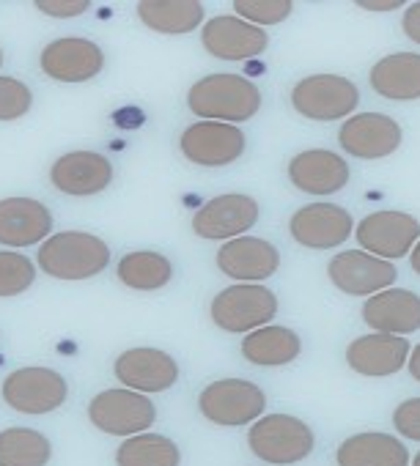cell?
Masks as SVG:
<instances>
[{"label":"cell","instance_id":"obj_1","mask_svg":"<svg viewBox=\"0 0 420 466\" xmlns=\"http://www.w3.org/2000/svg\"><path fill=\"white\" fill-rule=\"evenodd\" d=\"M187 107L192 116H200V121L242 124L261 110V91L245 75L218 72L192 83Z\"/></svg>","mask_w":420,"mask_h":466},{"label":"cell","instance_id":"obj_2","mask_svg":"<svg viewBox=\"0 0 420 466\" xmlns=\"http://www.w3.org/2000/svg\"><path fill=\"white\" fill-rule=\"evenodd\" d=\"M39 269L56 280H88L110 267V248L86 230H64L39 248Z\"/></svg>","mask_w":420,"mask_h":466},{"label":"cell","instance_id":"obj_3","mask_svg":"<svg viewBox=\"0 0 420 466\" xmlns=\"http://www.w3.org/2000/svg\"><path fill=\"white\" fill-rule=\"evenodd\" d=\"M248 447L256 458L270 466H292L305 461L313 447L316 436L308 422L294 414H264L248 431Z\"/></svg>","mask_w":420,"mask_h":466},{"label":"cell","instance_id":"obj_4","mask_svg":"<svg viewBox=\"0 0 420 466\" xmlns=\"http://www.w3.org/2000/svg\"><path fill=\"white\" fill-rule=\"evenodd\" d=\"M215 327L231 335H251L278 316V297L261 283H237L223 289L209 305Z\"/></svg>","mask_w":420,"mask_h":466},{"label":"cell","instance_id":"obj_5","mask_svg":"<svg viewBox=\"0 0 420 466\" xmlns=\"http://www.w3.org/2000/svg\"><path fill=\"white\" fill-rule=\"evenodd\" d=\"M267 392L248 379H218L198 395V411L215 425L240 428L264 417Z\"/></svg>","mask_w":420,"mask_h":466},{"label":"cell","instance_id":"obj_6","mask_svg":"<svg viewBox=\"0 0 420 466\" xmlns=\"http://www.w3.org/2000/svg\"><path fill=\"white\" fill-rule=\"evenodd\" d=\"M360 105V88L341 75L319 72L302 77L292 88V107L311 121H338L354 116Z\"/></svg>","mask_w":420,"mask_h":466},{"label":"cell","instance_id":"obj_7","mask_svg":"<svg viewBox=\"0 0 420 466\" xmlns=\"http://www.w3.org/2000/svg\"><path fill=\"white\" fill-rule=\"evenodd\" d=\"M88 420L94 428L110 436H138L157 422V406L149 395L135 390H105L91 398Z\"/></svg>","mask_w":420,"mask_h":466},{"label":"cell","instance_id":"obj_8","mask_svg":"<svg viewBox=\"0 0 420 466\" xmlns=\"http://www.w3.org/2000/svg\"><path fill=\"white\" fill-rule=\"evenodd\" d=\"M354 239L360 250L384 261H395L409 256L420 242V219L395 208L374 211L354 225Z\"/></svg>","mask_w":420,"mask_h":466},{"label":"cell","instance_id":"obj_9","mask_svg":"<svg viewBox=\"0 0 420 466\" xmlns=\"http://www.w3.org/2000/svg\"><path fill=\"white\" fill-rule=\"evenodd\" d=\"M259 200L242 192H226L212 200H206L195 217H192V230L195 237L206 242H231L240 239L259 222Z\"/></svg>","mask_w":420,"mask_h":466},{"label":"cell","instance_id":"obj_10","mask_svg":"<svg viewBox=\"0 0 420 466\" xmlns=\"http://www.w3.org/2000/svg\"><path fill=\"white\" fill-rule=\"evenodd\" d=\"M69 398V384L58 370L50 368H20L4 381V400L20 414H50Z\"/></svg>","mask_w":420,"mask_h":466},{"label":"cell","instance_id":"obj_11","mask_svg":"<svg viewBox=\"0 0 420 466\" xmlns=\"http://www.w3.org/2000/svg\"><path fill=\"white\" fill-rule=\"evenodd\" d=\"M245 146H248L245 132L237 124H223V121H195L179 137V148L184 159L200 167L231 165L245 154Z\"/></svg>","mask_w":420,"mask_h":466},{"label":"cell","instance_id":"obj_12","mask_svg":"<svg viewBox=\"0 0 420 466\" xmlns=\"http://www.w3.org/2000/svg\"><path fill=\"white\" fill-rule=\"evenodd\" d=\"M289 233L300 248L333 250V248H341L354 233V219L338 203H327V200L308 203L292 214Z\"/></svg>","mask_w":420,"mask_h":466},{"label":"cell","instance_id":"obj_13","mask_svg":"<svg viewBox=\"0 0 420 466\" xmlns=\"http://www.w3.org/2000/svg\"><path fill=\"white\" fill-rule=\"evenodd\" d=\"M404 132L395 118L384 113H354L338 129L341 148L354 159H384L398 151Z\"/></svg>","mask_w":420,"mask_h":466},{"label":"cell","instance_id":"obj_14","mask_svg":"<svg viewBox=\"0 0 420 466\" xmlns=\"http://www.w3.org/2000/svg\"><path fill=\"white\" fill-rule=\"evenodd\" d=\"M200 45L209 56L220 61H251L270 47V36L264 28L245 23L237 15H220L203 23Z\"/></svg>","mask_w":420,"mask_h":466},{"label":"cell","instance_id":"obj_15","mask_svg":"<svg viewBox=\"0 0 420 466\" xmlns=\"http://www.w3.org/2000/svg\"><path fill=\"white\" fill-rule=\"evenodd\" d=\"M330 283L349 297H374L395 283V267L365 250H343L327 264Z\"/></svg>","mask_w":420,"mask_h":466},{"label":"cell","instance_id":"obj_16","mask_svg":"<svg viewBox=\"0 0 420 466\" xmlns=\"http://www.w3.org/2000/svg\"><path fill=\"white\" fill-rule=\"evenodd\" d=\"M113 370H116V379L127 390H135L143 395L165 392L179 381V362L168 351L151 349V346L127 349L124 354H118Z\"/></svg>","mask_w":420,"mask_h":466},{"label":"cell","instance_id":"obj_17","mask_svg":"<svg viewBox=\"0 0 420 466\" xmlns=\"http://www.w3.org/2000/svg\"><path fill=\"white\" fill-rule=\"evenodd\" d=\"M42 72L58 83H86L105 69V53L91 39L67 36L42 50Z\"/></svg>","mask_w":420,"mask_h":466},{"label":"cell","instance_id":"obj_18","mask_svg":"<svg viewBox=\"0 0 420 466\" xmlns=\"http://www.w3.org/2000/svg\"><path fill=\"white\" fill-rule=\"evenodd\" d=\"M412 346L401 335H384L371 332L363 338H354L346 346V365L365 379H387L395 376L409 362Z\"/></svg>","mask_w":420,"mask_h":466},{"label":"cell","instance_id":"obj_19","mask_svg":"<svg viewBox=\"0 0 420 466\" xmlns=\"http://www.w3.org/2000/svg\"><path fill=\"white\" fill-rule=\"evenodd\" d=\"M352 178L349 162L330 148H308L289 159V181L308 195H335Z\"/></svg>","mask_w":420,"mask_h":466},{"label":"cell","instance_id":"obj_20","mask_svg":"<svg viewBox=\"0 0 420 466\" xmlns=\"http://www.w3.org/2000/svg\"><path fill=\"white\" fill-rule=\"evenodd\" d=\"M218 269L237 283H261L281 269V253L267 239L240 237L223 242L218 250Z\"/></svg>","mask_w":420,"mask_h":466},{"label":"cell","instance_id":"obj_21","mask_svg":"<svg viewBox=\"0 0 420 466\" xmlns=\"http://www.w3.org/2000/svg\"><path fill=\"white\" fill-rule=\"evenodd\" d=\"M50 181L64 195L88 198L113 184V162L97 151H69L53 162Z\"/></svg>","mask_w":420,"mask_h":466},{"label":"cell","instance_id":"obj_22","mask_svg":"<svg viewBox=\"0 0 420 466\" xmlns=\"http://www.w3.org/2000/svg\"><path fill=\"white\" fill-rule=\"evenodd\" d=\"M53 230V214L34 198H4L0 200V245L4 248H34Z\"/></svg>","mask_w":420,"mask_h":466},{"label":"cell","instance_id":"obj_23","mask_svg":"<svg viewBox=\"0 0 420 466\" xmlns=\"http://www.w3.org/2000/svg\"><path fill=\"white\" fill-rule=\"evenodd\" d=\"M363 321L374 332L384 335H412L420 332V294L406 289H384L365 299Z\"/></svg>","mask_w":420,"mask_h":466},{"label":"cell","instance_id":"obj_24","mask_svg":"<svg viewBox=\"0 0 420 466\" xmlns=\"http://www.w3.org/2000/svg\"><path fill=\"white\" fill-rule=\"evenodd\" d=\"M409 450L398 436L382 431H363L343 439L335 450L338 466H409Z\"/></svg>","mask_w":420,"mask_h":466},{"label":"cell","instance_id":"obj_25","mask_svg":"<svg viewBox=\"0 0 420 466\" xmlns=\"http://www.w3.org/2000/svg\"><path fill=\"white\" fill-rule=\"evenodd\" d=\"M368 83L390 102L420 99V53H393L379 58L368 72Z\"/></svg>","mask_w":420,"mask_h":466},{"label":"cell","instance_id":"obj_26","mask_svg":"<svg viewBox=\"0 0 420 466\" xmlns=\"http://www.w3.org/2000/svg\"><path fill=\"white\" fill-rule=\"evenodd\" d=\"M302 340L294 329L267 324L242 338V357L259 368H281L300 357Z\"/></svg>","mask_w":420,"mask_h":466},{"label":"cell","instance_id":"obj_27","mask_svg":"<svg viewBox=\"0 0 420 466\" xmlns=\"http://www.w3.org/2000/svg\"><path fill=\"white\" fill-rule=\"evenodd\" d=\"M203 4H198V0H140L138 4L140 23L168 36L203 28Z\"/></svg>","mask_w":420,"mask_h":466},{"label":"cell","instance_id":"obj_28","mask_svg":"<svg viewBox=\"0 0 420 466\" xmlns=\"http://www.w3.org/2000/svg\"><path fill=\"white\" fill-rule=\"evenodd\" d=\"M116 275L132 291H159L173 280V264L162 253L135 250L121 256Z\"/></svg>","mask_w":420,"mask_h":466},{"label":"cell","instance_id":"obj_29","mask_svg":"<svg viewBox=\"0 0 420 466\" xmlns=\"http://www.w3.org/2000/svg\"><path fill=\"white\" fill-rule=\"evenodd\" d=\"M116 466H181V450L159 433H138L118 444Z\"/></svg>","mask_w":420,"mask_h":466},{"label":"cell","instance_id":"obj_30","mask_svg":"<svg viewBox=\"0 0 420 466\" xmlns=\"http://www.w3.org/2000/svg\"><path fill=\"white\" fill-rule=\"evenodd\" d=\"M53 444L34 428L0 431V466H47Z\"/></svg>","mask_w":420,"mask_h":466},{"label":"cell","instance_id":"obj_31","mask_svg":"<svg viewBox=\"0 0 420 466\" xmlns=\"http://www.w3.org/2000/svg\"><path fill=\"white\" fill-rule=\"evenodd\" d=\"M36 280V267L17 250H0V297L26 294Z\"/></svg>","mask_w":420,"mask_h":466},{"label":"cell","instance_id":"obj_32","mask_svg":"<svg viewBox=\"0 0 420 466\" xmlns=\"http://www.w3.org/2000/svg\"><path fill=\"white\" fill-rule=\"evenodd\" d=\"M234 15L259 28L281 25L294 12L292 0H234Z\"/></svg>","mask_w":420,"mask_h":466},{"label":"cell","instance_id":"obj_33","mask_svg":"<svg viewBox=\"0 0 420 466\" xmlns=\"http://www.w3.org/2000/svg\"><path fill=\"white\" fill-rule=\"evenodd\" d=\"M34 105L31 88L17 77H0V121L23 118Z\"/></svg>","mask_w":420,"mask_h":466},{"label":"cell","instance_id":"obj_34","mask_svg":"<svg viewBox=\"0 0 420 466\" xmlns=\"http://www.w3.org/2000/svg\"><path fill=\"white\" fill-rule=\"evenodd\" d=\"M393 428L409 441H420V398H406L393 411Z\"/></svg>","mask_w":420,"mask_h":466},{"label":"cell","instance_id":"obj_35","mask_svg":"<svg viewBox=\"0 0 420 466\" xmlns=\"http://www.w3.org/2000/svg\"><path fill=\"white\" fill-rule=\"evenodd\" d=\"M42 15H47V17H61V20H67V17H80V15H86L88 12V0H36L34 4Z\"/></svg>","mask_w":420,"mask_h":466},{"label":"cell","instance_id":"obj_36","mask_svg":"<svg viewBox=\"0 0 420 466\" xmlns=\"http://www.w3.org/2000/svg\"><path fill=\"white\" fill-rule=\"evenodd\" d=\"M401 28H404V36L415 45H420V0L417 4H409L404 17H401Z\"/></svg>","mask_w":420,"mask_h":466},{"label":"cell","instance_id":"obj_37","mask_svg":"<svg viewBox=\"0 0 420 466\" xmlns=\"http://www.w3.org/2000/svg\"><path fill=\"white\" fill-rule=\"evenodd\" d=\"M354 6L365 9V12H393L398 6H406L404 0H357Z\"/></svg>","mask_w":420,"mask_h":466},{"label":"cell","instance_id":"obj_38","mask_svg":"<svg viewBox=\"0 0 420 466\" xmlns=\"http://www.w3.org/2000/svg\"><path fill=\"white\" fill-rule=\"evenodd\" d=\"M406 368H409V376L415 379V381H420V343L412 349V354H409V362H406Z\"/></svg>","mask_w":420,"mask_h":466},{"label":"cell","instance_id":"obj_39","mask_svg":"<svg viewBox=\"0 0 420 466\" xmlns=\"http://www.w3.org/2000/svg\"><path fill=\"white\" fill-rule=\"evenodd\" d=\"M409 267H412V272L420 278V242L412 248V253H409Z\"/></svg>","mask_w":420,"mask_h":466},{"label":"cell","instance_id":"obj_40","mask_svg":"<svg viewBox=\"0 0 420 466\" xmlns=\"http://www.w3.org/2000/svg\"><path fill=\"white\" fill-rule=\"evenodd\" d=\"M409 466H420V450H417V455H415V458L409 461Z\"/></svg>","mask_w":420,"mask_h":466},{"label":"cell","instance_id":"obj_41","mask_svg":"<svg viewBox=\"0 0 420 466\" xmlns=\"http://www.w3.org/2000/svg\"><path fill=\"white\" fill-rule=\"evenodd\" d=\"M0 66H4V50H0Z\"/></svg>","mask_w":420,"mask_h":466}]
</instances>
